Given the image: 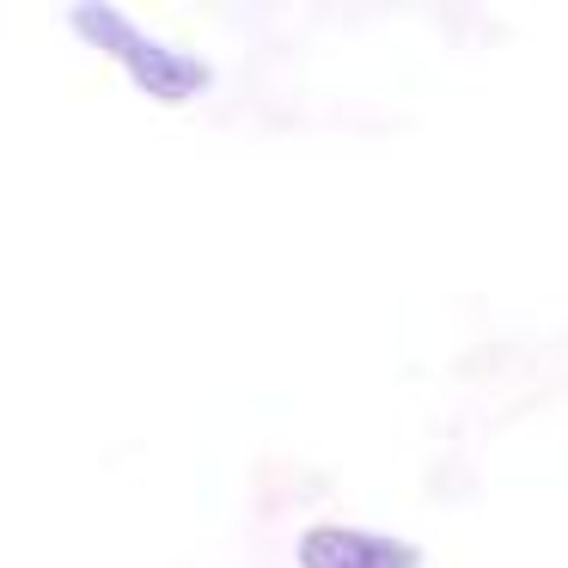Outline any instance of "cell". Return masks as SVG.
<instances>
[{"mask_svg":"<svg viewBox=\"0 0 568 568\" xmlns=\"http://www.w3.org/2000/svg\"><path fill=\"white\" fill-rule=\"evenodd\" d=\"M68 26H74L92 50L111 55V62L160 104H190V99H202V92L214 87V68L202 62V55L172 50L165 38L141 31L123 7H111V0H80L74 13H68Z\"/></svg>","mask_w":568,"mask_h":568,"instance_id":"obj_1","label":"cell"},{"mask_svg":"<svg viewBox=\"0 0 568 568\" xmlns=\"http://www.w3.org/2000/svg\"><path fill=\"white\" fill-rule=\"evenodd\" d=\"M300 568H422V544L397 538L379 526H348V519H318L294 544Z\"/></svg>","mask_w":568,"mask_h":568,"instance_id":"obj_2","label":"cell"}]
</instances>
